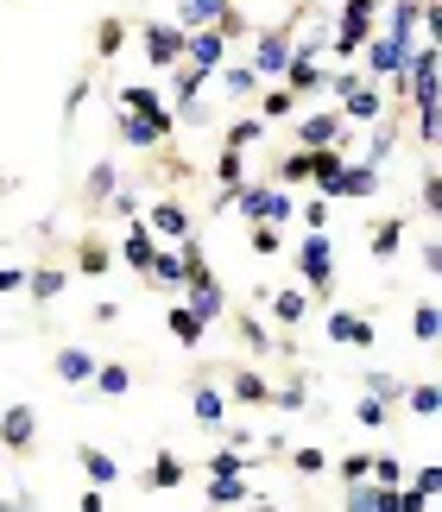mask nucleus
I'll return each instance as SVG.
<instances>
[{
	"mask_svg": "<svg viewBox=\"0 0 442 512\" xmlns=\"http://www.w3.org/2000/svg\"><path fill=\"white\" fill-rule=\"evenodd\" d=\"M424 215H430V222L442 215V177H436V165L424 171Z\"/></svg>",
	"mask_w": 442,
	"mask_h": 512,
	"instance_id": "nucleus-50",
	"label": "nucleus"
},
{
	"mask_svg": "<svg viewBox=\"0 0 442 512\" xmlns=\"http://www.w3.org/2000/svg\"><path fill=\"white\" fill-rule=\"evenodd\" d=\"M272 405H278V411H304V405H310V386H304V380L278 386V392H272Z\"/></svg>",
	"mask_w": 442,
	"mask_h": 512,
	"instance_id": "nucleus-43",
	"label": "nucleus"
},
{
	"mask_svg": "<svg viewBox=\"0 0 442 512\" xmlns=\"http://www.w3.org/2000/svg\"><path fill=\"white\" fill-rule=\"evenodd\" d=\"M165 323H171V336L184 342V348H196V342H203V323H196L184 304H177V310H165Z\"/></svg>",
	"mask_w": 442,
	"mask_h": 512,
	"instance_id": "nucleus-32",
	"label": "nucleus"
},
{
	"mask_svg": "<svg viewBox=\"0 0 442 512\" xmlns=\"http://www.w3.org/2000/svg\"><path fill=\"white\" fill-rule=\"evenodd\" d=\"M120 45H127V26H120V19H102V32H95V51H102V57H114Z\"/></svg>",
	"mask_w": 442,
	"mask_h": 512,
	"instance_id": "nucleus-44",
	"label": "nucleus"
},
{
	"mask_svg": "<svg viewBox=\"0 0 442 512\" xmlns=\"http://www.w3.org/2000/svg\"><path fill=\"white\" fill-rule=\"evenodd\" d=\"M221 83H228V95H253L259 76H253L247 64H221Z\"/></svg>",
	"mask_w": 442,
	"mask_h": 512,
	"instance_id": "nucleus-45",
	"label": "nucleus"
},
{
	"mask_svg": "<svg viewBox=\"0 0 442 512\" xmlns=\"http://www.w3.org/2000/svg\"><path fill=\"white\" fill-rule=\"evenodd\" d=\"M278 247H285V234H278V228H253V253H278Z\"/></svg>",
	"mask_w": 442,
	"mask_h": 512,
	"instance_id": "nucleus-56",
	"label": "nucleus"
},
{
	"mask_svg": "<svg viewBox=\"0 0 442 512\" xmlns=\"http://www.w3.org/2000/svg\"><path fill=\"white\" fill-rule=\"evenodd\" d=\"M76 512H108V500H102V487H89V494H83V506H76Z\"/></svg>",
	"mask_w": 442,
	"mask_h": 512,
	"instance_id": "nucleus-59",
	"label": "nucleus"
},
{
	"mask_svg": "<svg viewBox=\"0 0 442 512\" xmlns=\"http://www.w3.org/2000/svg\"><path fill=\"white\" fill-rule=\"evenodd\" d=\"M367 399H379V405L405 399V380H398V373H367Z\"/></svg>",
	"mask_w": 442,
	"mask_h": 512,
	"instance_id": "nucleus-37",
	"label": "nucleus"
},
{
	"mask_svg": "<svg viewBox=\"0 0 442 512\" xmlns=\"http://www.w3.org/2000/svg\"><path fill=\"white\" fill-rule=\"evenodd\" d=\"M291 51H297L291 32H266V38H259V57H253L247 70H253V76H285V70H291Z\"/></svg>",
	"mask_w": 442,
	"mask_h": 512,
	"instance_id": "nucleus-11",
	"label": "nucleus"
},
{
	"mask_svg": "<svg viewBox=\"0 0 442 512\" xmlns=\"http://www.w3.org/2000/svg\"><path fill=\"white\" fill-rule=\"evenodd\" d=\"M95 392H108V399H127V392H133V373L120 367V361H102V367H95Z\"/></svg>",
	"mask_w": 442,
	"mask_h": 512,
	"instance_id": "nucleus-23",
	"label": "nucleus"
},
{
	"mask_svg": "<svg viewBox=\"0 0 442 512\" xmlns=\"http://www.w3.org/2000/svg\"><path fill=\"white\" fill-rule=\"evenodd\" d=\"M108 209L120 215V222H139V196H133V190H114V196H108Z\"/></svg>",
	"mask_w": 442,
	"mask_h": 512,
	"instance_id": "nucleus-53",
	"label": "nucleus"
},
{
	"mask_svg": "<svg viewBox=\"0 0 442 512\" xmlns=\"http://www.w3.org/2000/svg\"><path fill=\"white\" fill-rule=\"evenodd\" d=\"M367 468H373V456H341V481H367Z\"/></svg>",
	"mask_w": 442,
	"mask_h": 512,
	"instance_id": "nucleus-55",
	"label": "nucleus"
},
{
	"mask_svg": "<svg viewBox=\"0 0 442 512\" xmlns=\"http://www.w3.org/2000/svg\"><path fill=\"white\" fill-rule=\"evenodd\" d=\"M184 64H190L196 76H215L221 64H228V38H221L215 26H196V32H184Z\"/></svg>",
	"mask_w": 442,
	"mask_h": 512,
	"instance_id": "nucleus-5",
	"label": "nucleus"
},
{
	"mask_svg": "<svg viewBox=\"0 0 442 512\" xmlns=\"http://www.w3.org/2000/svg\"><path fill=\"white\" fill-rule=\"evenodd\" d=\"M398 241H405V222H398V215L373 228V253H379V260H392V253H398Z\"/></svg>",
	"mask_w": 442,
	"mask_h": 512,
	"instance_id": "nucleus-39",
	"label": "nucleus"
},
{
	"mask_svg": "<svg viewBox=\"0 0 442 512\" xmlns=\"http://www.w3.org/2000/svg\"><path fill=\"white\" fill-rule=\"evenodd\" d=\"M184 475H190V468L177 462V456H158L152 475H146V487H184Z\"/></svg>",
	"mask_w": 442,
	"mask_h": 512,
	"instance_id": "nucleus-35",
	"label": "nucleus"
},
{
	"mask_svg": "<svg viewBox=\"0 0 442 512\" xmlns=\"http://www.w3.org/2000/svg\"><path fill=\"white\" fill-rule=\"evenodd\" d=\"M259 437H253V430L247 424H228V449H240V456H247V449H253Z\"/></svg>",
	"mask_w": 442,
	"mask_h": 512,
	"instance_id": "nucleus-57",
	"label": "nucleus"
},
{
	"mask_svg": "<svg viewBox=\"0 0 442 512\" xmlns=\"http://www.w3.org/2000/svg\"><path fill=\"white\" fill-rule=\"evenodd\" d=\"M329 215H335L329 196H310V203H304V228H310V234H323V228H329Z\"/></svg>",
	"mask_w": 442,
	"mask_h": 512,
	"instance_id": "nucleus-46",
	"label": "nucleus"
},
{
	"mask_svg": "<svg viewBox=\"0 0 442 512\" xmlns=\"http://www.w3.org/2000/svg\"><path fill=\"white\" fill-rule=\"evenodd\" d=\"M373 190H379L373 165H348V171H341V196H373Z\"/></svg>",
	"mask_w": 442,
	"mask_h": 512,
	"instance_id": "nucleus-30",
	"label": "nucleus"
},
{
	"mask_svg": "<svg viewBox=\"0 0 442 512\" xmlns=\"http://www.w3.org/2000/svg\"><path fill=\"white\" fill-rule=\"evenodd\" d=\"M146 57H152V64H165V70H177V64H184V26H171V19L146 26Z\"/></svg>",
	"mask_w": 442,
	"mask_h": 512,
	"instance_id": "nucleus-8",
	"label": "nucleus"
},
{
	"mask_svg": "<svg viewBox=\"0 0 442 512\" xmlns=\"http://www.w3.org/2000/svg\"><path fill=\"white\" fill-rule=\"evenodd\" d=\"M323 64H316V51H291V70H285V89L291 95H310V89H323Z\"/></svg>",
	"mask_w": 442,
	"mask_h": 512,
	"instance_id": "nucleus-14",
	"label": "nucleus"
},
{
	"mask_svg": "<svg viewBox=\"0 0 442 512\" xmlns=\"http://www.w3.org/2000/svg\"><path fill=\"white\" fill-rule=\"evenodd\" d=\"M253 140H266V121H259V114H240V121H228V152H247Z\"/></svg>",
	"mask_w": 442,
	"mask_h": 512,
	"instance_id": "nucleus-24",
	"label": "nucleus"
},
{
	"mask_svg": "<svg viewBox=\"0 0 442 512\" xmlns=\"http://www.w3.org/2000/svg\"><path fill=\"white\" fill-rule=\"evenodd\" d=\"M411 329H417V342H436V336H442V304H417Z\"/></svg>",
	"mask_w": 442,
	"mask_h": 512,
	"instance_id": "nucleus-40",
	"label": "nucleus"
},
{
	"mask_svg": "<svg viewBox=\"0 0 442 512\" xmlns=\"http://www.w3.org/2000/svg\"><path fill=\"white\" fill-rule=\"evenodd\" d=\"M83 190H89V203H108V196L120 190V171H114V165H95V171H89V184H83Z\"/></svg>",
	"mask_w": 442,
	"mask_h": 512,
	"instance_id": "nucleus-36",
	"label": "nucleus"
},
{
	"mask_svg": "<svg viewBox=\"0 0 442 512\" xmlns=\"http://www.w3.org/2000/svg\"><path fill=\"white\" fill-rule=\"evenodd\" d=\"M341 121H348V127H373V121H386V102H379V89H367V83H360V89H348V95H341Z\"/></svg>",
	"mask_w": 442,
	"mask_h": 512,
	"instance_id": "nucleus-10",
	"label": "nucleus"
},
{
	"mask_svg": "<svg viewBox=\"0 0 442 512\" xmlns=\"http://www.w3.org/2000/svg\"><path fill=\"white\" fill-rule=\"evenodd\" d=\"M108 266H114V253H108L102 241H83V247H76V272H89V279H102Z\"/></svg>",
	"mask_w": 442,
	"mask_h": 512,
	"instance_id": "nucleus-28",
	"label": "nucleus"
},
{
	"mask_svg": "<svg viewBox=\"0 0 442 512\" xmlns=\"http://www.w3.org/2000/svg\"><path fill=\"white\" fill-rule=\"evenodd\" d=\"M0 291H26V266H0Z\"/></svg>",
	"mask_w": 442,
	"mask_h": 512,
	"instance_id": "nucleus-58",
	"label": "nucleus"
},
{
	"mask_svg": "<svg viewBox=\"0 0 442 512\" xmlns=\"http://www.w3.org/2000/svg\"><path fill=\"white\" fill-rule=\"evenodd\" d=\"M247 500V481H209V506H240Z\"/></svg>",
	"mask_w": 442,
	"mask_h": 512,
	"instance_id": "nucleus-48",
	"label": "nucleus"
},
{
	"mask_svg": "<svg viewBox=\"0 0 442 512\" xmlns=\"http://www.w3.org/2000/svg\"><path fill=\"white\" fill-rule=\"evenodd\" d=\"M165 133H171V108H158V114H120V140H127L133 152H152Z\"/></svg>",
	"mask_w": 442,
	"mask_h": 512,
	"instance_id": "nucleus-7",
	"label": "nucleus"
},
{
	"mask_svg": "<svg viewBox=\"0 0 442 512\" xmlns=\"http://www.w3.org/2000/svg\"><path fill=\"white\" fill-rule=\"evenodd\" d=\"M405 399H411V411H417V418H436V411H442L436 386H405Z\"/></svg>",
	"mask_w": 442,
	"mask_h": 512,
	"instance_id": "nucleus-47",
	"label": "nucleus"
},
{
	"mask_svg": "<svg viewBox=\"0 0 442 512\" xmlns=\"http://www.w3.org/2000/svg\"><path fill=\"white\" fill-rule=\"evenodd\" d=\"M120 260H127L139 279L152 272V260H158V234L146 228V222H127V247H120Z\"/></svg>",
	"mask_w": 442,
	"mask_h": 512,
	"instance_id": "nucleus-12",
	"label": "nucleus"
},
{
	"mask_svg": "<svg viewBox=\"0 0 442 512\" xmlns=\"http://www.w3.org/2000/svg\"><path fill=\"white\" fill-rule=\"evenodd\" d=\"M341 512H373V481H354L348 500H341Z\"/></svg>",
	"mask_w": 442,
	"mask_h": 512,
	"instance_id": "nucleus-51",
	"label": "nucleus"
},
{
	"mask_svg": "<svg viewBox=\"0 0 442 512\" xmlns=\"http://www.w3.org/2000/svg\"><path fill=\"white\" fill-rule=\"evenodd\" d=\"M367 481H373V487H405V462H398V456H373Z\"/></svg>",
	"mask_w": 442,
	"mask_h": 512,
	"instance_id": "nucleus-34",
	"label": "nucleus"
},
{
	"mask_svg": "<svg viewBox=\"0 0 442 512\" xmlns=\"http://www.w3.org/2000/svg\"><path fill=\"white\" fill-rule=\"evenodd\" d=\"M203 83H209V76H196L190 64H177V76H171V108H184V102H196V95H203Z\"/></svg>",
	"mask_w": 442,
	"mask_h": 512,
	"instance_id": "nucleus-25",
	"label": "nucleus"
},
{
	"mask_svg": "<svg viewBox=\"0 0 442 512\" xmlns=\"http://www.w3.org/2000/svg\"><path fill=\"white\" fill-rule=\"evenodd\" d=\"M329 342L373 348V323H367V317H354V310H329Z\"/></svg>",
	"mask_w": 442,
	"mask_h": 512,
	"instance_id": "nucleus-16",
	"label": "nucleus"
},
{
	"mask_svg": "<svg viewBox=\"0 0 442 512\" xmlns=\"http://www.w3.org/2000/svg\"><path fill=\"white\" fill-rule=\"evenodd\" d=\"M165 102H158L152 89H120V114H158Z\"/></svg>",
	"mask_w": 442,
	"mask_h": 512,
	"instance_id": "nucleus-41",
	"label": "nucleus"
},
{
	"mask_svg": "<svg viewBox=\"0 0 442 512\" xmlns=\"http://www.w3.org/2000/svg\"><path fill=\"white\" fill-rule=\"evenodd\" d=\"M228 392H234V399H240V405H266V399H272V386H266V380H259V373H247V367H240V373H234V386H228Z\"/></svg>",
	"mask_w": 442,
	"mask_h": 512,
	"instance_id": "nucleus-27",
	"label": "nucleus"
},
{
	"mask_svg": "<svg viewBox=\"0 0 442 512\" xmlns=\"http://www.w3.org/2000/svg\"><path fill=\"white\" fill-rule=\"evenodd\" d=\"M184 285H190V304H184V310H190V317L209 329V323L221 317V310H228V298H221V285H215V272H209L203 260H190V279H184Z\"/></svg>",
	"mask_w": 442,
	"mask_h": 512,
	"instance_id": "nucleus-4",
	"label": "nucleus"
},
{
	"mask_svg": "<svg viewBox=\"0 0 442 512\" xmlns=\"http://www.w3.org/2000/svg\"><path fill=\"white\" fill-rule=\"evenodd\" d=\"M240 475H247L240 449H215V456H209V481H240Z\"/></svg>",
	"mask_w": 442,
	"mask_h": 512,
	"instance_id": "nucleus-33",
	"label": "nucleus"
},
{
	"mask_svg": "<svg viewBox=\"0 0 442 512\" xmlns=\"http://www.w3.org/2000/svg\"><path fill=\"white\" fill-rule=\"evenodd\" d=\"M272 317L285 323V329H297V323L310 317V291H297V285H291V291H278V298H272Z\"/></svg>",
	"mask_w": 442,
	"mask_h": 512,
	"instance_id": "nucleus-21",
	"label": "nucleus"
},
{
	"mask_svg": "<svg viewBox=\"0 0 442 512\" xmlns=\"http://www.w3.org/2000/svg\"><path fill=\"white\" fill-rule=\"evenodd\" d=\"M392 140H398V127H392V121H373V146H367V159H360V165L379 171V165L392 159Z\"/></svg>",
	"mask_w": 442,
	"mask_h": 512,
	"instance_id": "nucleus-29",
	"label": "nucleus"
},
{
	"mask_svg": "<svg viewBox=\"0 0 442 512\" xmlns=\"http://www.w3.org/2000/svg\"><path fill=\"white\" fill-rule=\"evenodd\" d=\"M405 481H411V494H417V500H436V487H442V468H436V462H424V468H417V475H405Z\"/></svg>",
	"mask_w": 442,
	"mask_h": 512,
	"instance_id": "nucleus-42",
	"label": "nucleus"
},
{
	"mask_svg": "<svg viewBox=\"0 0 442 512\" xmlns=\"http://www.w3.org/2000/svg\"><path fill=\"white\" fill-rule=\"evenodd\" d=\"M234 209L247 215L253 228H285L297 215V196L278 190V184H234Z\"/></svg>",
	"mask_w": 442,
	"mask_h": 512,
	"instance_id": "nucleus-1",
	"label": "nucleus"
},
{
	"mask_svg": "<svg viewBox=\"0 0 442 512\" xmlns=\"http://www.w3.org/2000/svg\"><path fill=\"white\" fill-rule=\"evenodd\" d=\"M26 291H32L38 304L57 298V291H64V266H38V272H26Z\"/></svg>",
	"mask_w": 442,
	"mask_h": 512,
	"instance_id": "nucleus-26",
	"label": "nucleus"
},
{
	"mask_svg": "<svg viewBox=\"0 0 442 512\" xmlns=\"http://www.w3.org/2000/svg\"><path fill=\"white\" fill-rule=\"evenodd\" d=\"M379 7L386 0H341V19H335V38H329V57H360L367 51V38H373V26H379Z\"/></svg>",
	"mask_w": 442,
	"mask_h": 512,
	"instance_id": "nucleus-2",
	"label": "nucleus"
},
{
	"mask_svg": "<svg viewBox=\"0 0 442 512\" xmlns=\"http://www.w3.org/2000/svg\"><path fill=\"white\" fill-rule=\"evenodd\" d=\"M32 437H38V411L13 405L7 418H0V443H7V449H32Z\"/></svg>",
	"mask_w": 442,
	"mask_h": 512,
	"instance_id": "nucleus-13",
	"label": "nucleus"
},
{
	"mask_svg": "<svg viewBox=\"0 0 442 512\" xmlns=\"http://www.w3.org/2000/svg\"><path fill=\"white\" fill-rule=\"evenodd\" d=\"M272 184L278 190H297V184H310V152H285V159H278V171H272Z\"/></svg>",
	"mask_w": 442,
	"mask_h": 512,
	"instance_id": "nucleus-22",
	"label": "nucleus"
},
{
	"mask_svg": "<svg viewBox=\"0 0 442 512\" xmlns=\"http://www.w3.org/2000/svg\"><path fill=\"white\" fill-rule=\"evenodd\" d=\"M259 512H278V506H272V500H259Z\"/></svg>",
	"mask_w": 442,
	"mask_h": 512,
	"instance_id": "nucleus-60",
	"label": "nucleus"
},
{
	"mask_svg": "<svg viewBox=\"0 0 442 512\" xmlns=\"http://www.w3.org/2000/svg\"><path fill=\"white\" fill-rule=\"evenodd\" d=\"M240 342H247V348H272V329L253 323V317H240Z\"/></svg>",
	"mask_w": 442,
	"mask_h": 512,
	"instance_id": "nucleus-54",
	"label": "nucleus"
},
{
	"mask_svg": "<svg viewBox=\"0 0 442 512\" xmlns=\"http://www.w3.org/2000/svg\"><path fill=\"white\" fill-rule=\"evenodd\" d=\"M341 171H348V152L341 146H329V152H310V184H316V196H341Z\"/></svg>",
	"mask_w": 442,
	"mask_h": 512,
	"instance_id": "nucleus-9",
	"label": "nucleus"
},
{
	"mask_svg": "<svg viewBox=\"0 0 442 512\" xmlns=\"http://www.w3.org/2000/svg\"><path fill=\"white\" fill-rule=\"evenodd\" d=\"M297 272L310 279V291H329L335 285V247H329V234H310L304 228V241H297Z\"/></svg>",
	"mask_w": 442,
	"mask_h": 512,
	"instance_id": "nucleus-3",
	"label": "nucleus"
},
{
	"mask_svg": "<svg viewBox=\"0 0 442 512\" xmlns=\"http://www.w3.org/2000/svg\"><path fill=\"white\" fill-rule=\"evenodd\" d=\"M76 462H83V475H89V487H108V481L120 475V462L108 456V449H95V443H83V449H76Z\"/></svg>",
	"mask_w": 442,
	"mask_h": 512,
	"instance_id": "nucleus-20",
	"label": "nucleus"
},
{
	"mask_svg": "<svg viewBox=\"0 0 442 512\" xmlns=\"http://www.w3.org/2000/svg\"><path fill=\"white\" fill-rule=\"evenodd\" d=\"M57 380H64V386H89L95 380V354L89 348H64V354H57Z\"/></svg>",
	"mask_w": 442,
	"mask_h": 512,
	"instance_id": "nucleus-18",
	"label": "nucleus"
},
{
	"mask_svg": "<svg viewBox=\"0 0 442 512\" xmlns=\"http://www.w3.org/2000/svg\"><path fill=\"white\" fill-rule=\"evenodd\" d=\"M291 114H297V95H291V89H272L266 102H259V121H266V127H272V121H291Z\"/></svg>",
	"mask_w": 442,
	"mask_h": 512,
	"instance_id": "nucleus-31",
	"label": "nucleus"
},
{
	"mask_svg": "<svg viewBox=\"0 0 442 512\" xmlns=\"http://www.w3.org/2000/svg\"><path fill=\"white\" fill-rule=\"evenodd\" d=\"M152 234H165V241H190V209L184 203H152Z\"/></svg>",
	"mask_w": 442,
	"mask_h": 512,
	"instance_id": "nucleus-15",
	"label": "nucleus"
},
{
	"mask_svg": "<svg viewBox=\"0 0 442 512\" xmlns=\"http://www.w3.org/2000/svg\"><path fill=\"white\" fill-rule=\"evenodd\" d=\"M341 133H348V121H341L335 108L304 114V121H297V152H329V146H341Z\"/></svg>",
	"mask_w": 442,
	"mask_h": 512,
	"instance_id": "nucleus-6",
	"label": "nucleus"
},
{
	"mask_svg": "<svg viewBox=\"0 0 442 512\" xmlns=\"http://www.w3.org/2000/svg\"><path fill=\"white\" fill-rule=\"evenodd\" d=\"M190 411H196V424H209V430H221V424H228V399H221V386H196Z\"/></svg>",
	"mask_w": 442,
	"mask_h": 512,
	"instance_id": "nucleus-19",
	"label": "nucleus"
},
{
	"mask_svg": "<svg viewBox=\"0 0 442 512\" xmlns=\"http://www.w3.org/2000/svg\"><path fill=\"white\" fill-rule=\"evenodd\" d=\"M0 512H19V506H13V500H0Z\"/></svg>",
	"mask_w": 442,
	"mask_h": 512,
	"instance_id": "nucleus-61",
	"label": "nucleus"
},
{
	"mask_svg": "<svg viewBox=\"0 0 442 512\" xmlns=\"http://www.w3.org/2000/svg\"><path fill=\"white\" fill-rule=\"evenodd\" d=\"M354 418L367 424V430H379V424L392 418V405H379V399H360V405H354Z\"/></svg>",
	"mask_w": 442,
	"mask_h": 512,
	"instance_id": "nucleus-49",
	"label": "nucleus"
},
{
	"mask_svg": "<svg viewBox=\"0 0 442 512\" xmlns=\"http://www.w3.org/2000/svg\"><path fill=\"white\" fill-rule=\"evenodd\" d=\"M215 177H221V190L247 184V159H240V152H228V146H221V159H215Z\"/></svg>",
	"mask_w": 442,
	"mask_h": 512,
	"instance_id": "nucleus-38",
	"label": "nucleus"
},
{
	"mask_svg": "<svg viewBox=\"0 0 442 512\" xmlns=\"http://www.w3.org/2000/svg\"><path fill=\"white\" fill-rule=\"evenodd\" d=\"M234 0H177V19L171 26H184V32H196V26H215L221 13H228Z\"/></svg>",
	"mask_w": 442,
	"mask_h": 512,
	"instance_id": "nucleus-17",
	"label": "nucleus"
},
{
	"mask_svg": "<svg viewBox=\"0 0 442 512\" xmlns=\"http://www.w3.org/2000/svg\"><path fill=\"white\" fill-rule=\"evenodd\" d=\"M291 468H297V475H323V468H329V456H323V449H297V456H291Z\"/></svg>",
	"mask_w": 442,
	"mask_h": 512,
	"instance_id": "nucleus-52",
	"label": "nucleus"
}]
</instances>
